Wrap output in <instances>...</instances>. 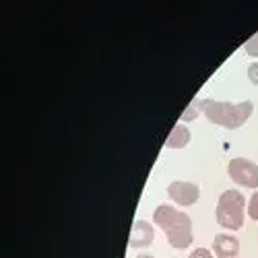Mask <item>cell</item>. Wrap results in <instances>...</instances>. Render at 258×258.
Instances as JSON below:
<instances>
[{
    "label": "cell",
    "mask_w": 258,
    "mask_h": 258,
    "mask_svg": "<svg viewBox=\"0 0 258 258\" xmlns=\"http://www.w3.org/2000/svg\"><path fill=\"white\" fill-rule=\"evenodd\" d=\"M137 258H153V256H151V254H139Z\"/></svg>",
    "instance_id": "cell-14"
},
{
    "label": "cell",
    "mask_w": 258,
    "mask_h": 258,
    "mask_svg": "<svg viewBox=\"0 0 258 258\" xmlns=\"http://www.w3.org/2000/svg\"><path fill=\"white\" fill-rule=\"evenodd\" d=\"M190 258H215L207 248H197V250H192Z\"/></svg>",
    "instance_id": "cell-13"
},
{
    "label": "cell",
    "mask_w": 258,
    "mask_h": 258,
    "mask_svg": "<svg viewBox=\"0 0 258 258\" xmlns=\"http://www.w3.org/2000/svg\"><path fill=\"white\" fill-rule=\"evenodd\" d=\"M227 171H229V178L235 184L246 186V188H258V165L256 163L242 159V157H233L227 165Z\"/></svg>",
    "instance_id": "cell-4"
},
{
    "label": "cell",
    "mask_w": 258,
    "mask_h": 258,
    "mask_svg": "<svg viewBox=\"0 0 258 258\" xmlns=\"http://www.w3.org/2000/svg\"><path fill=\"white\" fill-rule=\"evenodd\" d=\"M155 240V231L151 227V223L147 221H137L133 225V231H131V248H147Z\"/></svg>",
    "instance_id": "cell-7"
},
{
    "label": "cell",
    "mask_w": 258,
    "mask_h": 258,
    "mask_svg": "<svg viewBox=\"0 0 258 258\" xmlns=\"http://www.w3.org/2000/svg\"><path fill=\"white\" fill-rule=\"evenodd\" d=\"M244 207H246V201L242 197V192L238 190H225L223 195L219 197V203H217V223L227 227V229H240L244 225Z\"/></svg>",
    "instance_id": "cell-3"
},
{
    "label": "cell",
    "mask_w": 258,
    "mask_h": 258,
    "mask_svg": "<svg viewBox=\"0 0 258 258\" xmlns=\"http://www.w3.org/2000/svg\"><path fill=\"white\" fill-rule=\"evenodd\" d=\"M248 215L254 221H258V190L254 192V195L250 197V201H248Z\"/></svg>",
    "instance_id": "cell-11"
},
{
    "label": "cell",
    "mask_w": 258,
    "mask_h": 258,
    "mask_svg": "<svg viewBox=\"0 0 258 258\" xmlns=\"http://www.w3.org/2000/svg\"><path fill=\"white\" fill-rule=\"evenodd\" d=\"M244 50H246V54L258 58V33H254V35L246 41V44H244Z\"/></svg>",
    "instance_id": "cell-10"
},
{
    "label": "cell",
    "mask_w": 258,
    "mask_h": 258,
    "mask_svg": "<svg viewBox=\"0 0 258 258\" xmlns=\"http://www.w3.org/2000/svg\"><path fill=\"white\" fill-rule=\"evenodd\" d=\"M213 252L219 258H233L240 252V242L235 240L233 235L219 233V235H215V240H213Z\"/></svg>",
    "instance_id": "cell-6"
},
{
    "label": "cell",
    "mask_w": 258,
    "mask_h": 258,
    "mask_svg": "<svg viewBox=\"0 0 258 258\" xmlns=\"http://www.w3.org/2000/svg\"><path fill=\"white\" fill-rule=\"evenodd\" d=\"M167 195H169V199L174 201V203H178L182 207H188V205H195L199 201L201 190H199L197 184H192V182H180V180H176V182H171L167 186Z\"/></svg>",
    "instance_id": "cell-5"
},
{
    "label": "cell",
    "mask_w": 258,
    "mask_h": 258,
    "mask_svg": "<svg viewBox=\"0 0 258 258\" xmlns=\"http://www.w3.org/2000/svg\"><path fill=\"white\" fill-rule=\"evenodd\" d=\"M248 79L254 85H258V62H254V64H250V67H248Z\"/></svg>",
    "instance_id": "cell-12"
},
{
    "label": "cell",
    "mask_w": 258,
    "mask_h": 258,
    "mask_svg": "<svg viewBox=\"0 0 258 258\" xmlns=\"http://www.w3.org/2000/svg\"><path fill=\"white\" fill-rule=\"evenodd\" d=\"M188 143H190V131L184 124L174 126V131H171L165 139V147H169V149H182Z\"/></svg>",
    "instance_id": "cell-8"
},
{
    "label": "cell",
    "mask_w": 258,
    "mask_h": 258,
    "mask_svg": "<svg viewBox=\"0 0 258 258\" xmlns=\"http://www.w3.org/2000/svg\"><path fill=\"white\" fill-rule=\"evenodd\" d=\"M201 103H203V99H192V101H190V105H188V110L180 116V120H182V122H190V120H195V118H197V114H199V112H203V105H201Z\"/></svg>",
    "instance_id": "cell-9"
},
{
    "label": "cell",
    "mask_w": 258,
    "mask_h": 258,
    "mask_svg": "<svg viewBox=\"0 0 258 258\" xmlns=\"http://www.w3.org/2000/svg\"><path fill=\"white\" fill-rule=\"evenodd\" d=\"M203 114L209 118V122L223 126L227 131H235L246 124V120L254 112V103L252 101H240V103H231V101H215V99H203Z\"/></svg>",
    "instance_id": "cell-2"
},
{
    "label": "cell",
    "mask_w": 258,
    "mask_h": 258,
    "mask_svg": "<svg viewBox=\"0 0 258 258\" xmlns=\"http://www.w3.org/2000/svg\"><path fill=\"white\" fill-rule=\"evenodd\" d=\"M153 221L165 231L167 244L171 248L184 250L192 244V219L186 213L169 205H159L153 213Z\"/></svg>",
    "instance_id": "cell-1"
}]
</instances>
